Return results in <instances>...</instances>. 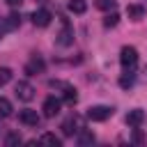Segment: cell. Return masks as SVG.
Returning <instances> with one entry per match:
<instances>
[{
    "label": "cell",
    "instance_id": "6da1fadb",
    "mask_svg": "<svg viewBox=\"0 0 147 147\" xmlns=\"http://www.w3.org/2000/svg\"><path fill=\"white\" fill-rule=\"evenodd\" d=\"M119 62H122L124 71H136V67H138V51L133 46H124L119 51Z\"/></svg>",
    "mask_w": 147,
    "mask_h": 147
},
{
    "label": "cell",
    "instance_id": "7a4b0ae2",
    "mask_svg": "<svg viewBox=\"0 0 147 147\" xmlns=\"http://www.w3.org/2000/svg\"><path fill=\"white\" fill-rule=\"evenodd\" d=\"M62 133L64 136H74V133H80V129H85V124H83V117L80 115H69L64 122H62Z\"/></svg>",
    "mask_w": 147,
    "mask_h": 147
},
{
    "label": "cell",
    "instance_id": "3957f363",
    "mask_svg": "<svg viewBox=\"0 0 147 147\" xmlns=\"http://www.w3.org/2000/svg\"><path fill=\"white\" fill-rule=\"evenodd\" d=\"M110 115H113V108H110V106H90L87 113H85V117L92 119V122H103V119H108Z\"/></svg>",
    "mask_w": 147,
    "mask_h": 147
},
{
    "label": "cell",
    "instance_id": "277c9868",
    "mask_svg": "<svg viewBox=\"0 0 147 147\" xmlns=\"http://www.w3.org/2000/svg\"><path fill=\"white\" fill-rule=\"evenodd\" d=\"M55 41H57V46H71L74 44V28L69 25L67 18H62V30H60Z\"/></svg>",
    "mask_w": 147,
    "mask_h": 147
},
{
    "label": "cell",
    "instance_id": "5b68a950",
    "mask_svg": "<svg viewBox=\"0 0 147 147\" xmlns=\"http://www.w3.org/2000/svg\"><path fill=\"white\" fill-rule=\"evenodd\" d=\"M21 25V16L18 14H9V16H5V18H0V39L7 34V32H11V30H16Z\"/></svg>",
    "mask_w": 147,
    "mask_h": 147
},
{
    "label": "cell",
    "instance_id": "8992f818",
    "mask_svg": "<svg viewBox=\"0 0 147 147\" xmlns=\"http://www.w3.org/2000/svg\"><path fill=\"white\" fill-rule=\"evenodd\" d=\"M14 92H16V96H18L21 101H32V99H34V87H32L28 80H18L16 87H14Z\"/></svg>",
    "mask_w": 147,
    "mask_h": 147
},
{
    "label": "cell",
    "instance_id": "52a82bcc",
    "mask_svg": "<svg viewBox=\"0 0 147 147\" xmlns=\"http://www.w3.org/2000/svg\"><path fill=\"white\" fill-rule=\"evenodd\" d=\"M60 108H62V101L60 99H55V96H46V101H44V106H41V110H44V117H55L57 113H60Z\"/></svg>",
    "mask_w": 147,
    "mask_h": 147
},
{
    "label": "cell",
    "instance_id": "ba28073f",
    "mask_svg": "<svg viewBox=\"0 0 147 147\" xmlns=\"http://www.w3.org/2000/svg\"><path fill=\"white\" fill-rule=\"evenodd\" d=\"M32 23L37 25V28H46V25H51V21H53V14L48 11V9H37V11H32Z\"/></svg>",
    "mask_w": 147,
    "mask_h": 147
},
{
    "label": "cell",
    "instance_id": "9c48e42d",
    "mask_svg": "<svg viewBox=\"0 0 147 147\" xmlns=\"http://www.w3.org/2000/svg\"><path fill=\"white\" fill-rule=\"evenodd\" d=\"M18 122H21V124H25V126H39L41 117L37 115V110L25 108V110H21V113H18Z\"/></svg>",
    "mask_w": 147,
    "mask_h": 147
},
{
    "label": "cell",
    "instance_id": "30bf717a",
    "mask_svg": "<svg viewBox=\"0 0 147 147\" xmlns=\"http://www.w3.org/2000/svg\"><path fill=\"white\" fill-rule=\"evenodd\" d=\"M46 69V64H44V60L39 57V55H32L30 60H28V64H25V74L28 76H37V74H41Z\"/></svg>",
    "mask_w": 147,
    "mask_h": 147
},
{
    "label": "cell",
    "instance_id": "8fae6325",
    "mask_svg": "<svg viewBox=\"0 0 147 147\" xmlns=\"http://www.w3.org/2000/svg\"><path fill=\"white\" fill-rule=\"evenodd\" d=\"M142 122H145V113H142L140 108H133V110L126 113V124H129V126L136 129V126H140Z\"/></svg>",
    "mask_w": 147,
    "mask_h": 147
},
{
    "label": "cell",
    "instance_id": "7c38bea8",
    "mask_svg": "<svg viewBox=\"0 0 147 147\" xmlns=\"http://www.w3.org/2000/svg\"><path fill=\"white\" fill-rule=\"evenodd\" d=\"M51 83H55V85H60V87L64 90V101H67L69 106H74V103L78 101V94H76V90H74L71 85H67V83H60V80H51Z\"/></svg>",
    "mask_w": 147,
    "mask_h": 147
},
{
    "label": "cell",
    "instance_id": "4fadbf2b",
    "mask_svg": "<svg viewBox=\"0 0 147 147\" xmlns=\"http://www.w3.org/2000/svg\"><path fill=\"white\" fill-rule=\"evenodd\" d=\"M126 16H129L131 21H140V18L145 16V7H142V5H129V7H126Z\"/></svg>",
    "mask_w": 147,
    "mask_h": 147
},
{
    "label": "cell",
    "instance_id": "5bb4252c",
    "mask_svg": "<svg viewBox=\"0 0 147 147\" xmlns=\"http://www.w3.org/2000/svg\"><path fill=\"white\" fill-rule=\"evenodd\" d=\"M133 83H136V74H133V71H124V74L119 76V87H122V90H129Z\"/></svg>",
    "mask_w": 147,
    "mask_h": 147
},
{
    "label": "cell",
    "instance_id": "9a60e30c",
    "mask_svg": "<svg viewBox=\"0 0 147 147\" xmlns=\"http://www.w3.org/2000/svg\"><path fill=\"white\" fill-rule=\"evenodd\" d=\"M39 142H44V145H53V147H62V138H57L55 133H44V136L39 138Z\"/></svg>",
    "mask_w": 147,
    "mask_h": 147
},
{
    "label": "cell",
    "instance_id": "2e32d148",
    "mask_svg": "<svg viewBox=\"0 0 147 147\" xmlns=\"http://www.w3.org/2000/svg\"><path fill=\"white\" fill-rule=\"evenodd\" d=\"M92 142H94V133L87 131V129H80V133H78V145L85 147V145H92Z\"/></svg>",
    "mask_w": 147,
    "mask_h": 147
},
{
    "label": "cell",
    "instance_id": "e0dca14e",
    "mask_svg": "<svg viewBox=\"0 0 147 147\" xmlns=\"http://www.w3.org/2000/svg\"><path fill=\"white\" fill-rule=\"evenodd\" d=\"M85 9H87V0H69V11L85 14Z\"/></svg>",
    "mask_w": 147,
    "mask_h": 147
},
{
    "label": "cell",
    "instance_id": "ac0fdd59",
    "mask_svg": "<svg viewBox=\"0 0 147 147\" xmlns=\"http://www.w3.org/2000/svg\"><path fill=\"white\" fill-rule=\"evenodd\" d=\"M11 101L9 99H5V96H0V117H9L11 115Z\"/></svg>",
    "mask_w": 147,
    "mask_h": 147
},
{
    "label": "cell",
    "instance_id": "d6986e66",
    "mask_svg": "<svg viewBox=\"0 0 147 147\" xmlns=\"http://www.w3.org/2000/svg\"><path fill=\"white\" fill-rule=\"evenodd\" d=\"M99 9H103V11H115V7H117V0H96L94 2Z\"/></svg>",
    "mask_w": 147,
    "mask_h": 147
},
{
    "label": "cell",
    "instance_id": "ffe728a7",
    "mask_svg": "<svg viewBox=\"0 0 147 147\" xmlns=\"http://www.w3.org/2000/svg\"><path fill=\"white\" fill-rule=\"evenodd\" d=\"M117 23H119V14H117V11H110V14L103 18V25H106V28H115Z\"/></svg>",
    "mask_w": 147,
    "mask_h": 147
},
{
    "label": "cell",
    "instance_id": "44dd1931",
    "mask_svg": "<svg viewBox=\"0 0 147 147\" xmlns=\"http://www.w3.org/2000/svg\"><path fill=\"white\" fill-rule=\"evenodd\" d=\"M9 80H11V69L0 67V87H2V85H7Z\"/></svg>",
    "mask_w": 147,
    "mask_h": 147
},
{
    "label": "cell",
    "instance_id": "7402d4cb",
    "mask_svg": "<svg viewBox=\"0 0 147 147\" xmlns=\"http://www.w3.org/2000/svg\"><path fill=\"white\" fill-rule=\"evenodd\" d=\"M5 145H7V147H14V145H21V136H18V133H9V136L5 138Z\"/></svg>",
    "mask_w": 147,
    "mask_h": 147
},
{
    "label": "cell",
    "instance_id": "603a6c76",
    "mask_svg": "<svg viewBox=\"0 0 147 147\" xmlns=\"http://www.w3.org/2000/svg\"><path fill=\"white\" fill-rule=\"evenodd\" d=\"M133 142H136V145H142V133L138 131V126L133 129Z\"/></svg>",
    "mask_w": 147,
    "mask_h": 147
},
{
    "label": "cell",
    "instance_id": "cb8c5ba5",
    "mask_svg": "<svg viewBox=\"0 0 147 147\" xmlns=\"http://www.w3.org/2000/svg\"><path fill=\"white\" fill-rule=\"evenodd\" d=\"M5 2H7L9 7H21V2H23V0H5Z\"/></svg>",
    "mask_w": 147,
    "mask_h": 147
},
{
    "label": "cell",
    "instance_id": "d4e9b609",
    "mask_svg": "<svg viewBox=\"0 0 147 147\" xmlns=\"http://www.w3.org/2000/svg\"><path fill=\"white\" fill-rule=\"evenodd\" d=\"M145 80H147V67H145Z\"/></svg>",
    "mask_w": 147,
    "mask_h": 147
}]
</instances>
